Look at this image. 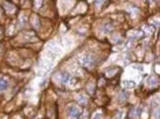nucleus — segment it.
I'll list each match as a JSON object with an SVG mask.
<instances>
[{"instance_id":"nucleus-1","label":"nucleus","mask_w":160,"mask_h":119,"mask_svg":"<svg viewBox=\"0 0 160 119\" xmlns=\"http://www.w3.org/2000/svg\"><path fill=\"white\" fill-rule=\"evenodd\" d=\"M68 115L71 118H77L80 115V110L75 106H70L68 108Z\"/></svg>"},{"instance_id":"nucleus-2","label":"nucleus","mask_w":160,"mask_h":119,"mask_svg":"<svg viewBox=\"0 0 160 119\" xmlns=\"http://www.w3.org/2000/svg\"><path fill=\"white\" fill-rule=\"evenodd\" d=\"M7 87H8V80L0 77V91L6 90Z\"/></svg>"},{"instance_id":"nucleus-3","label":"nucleus","mask_w":160,"mask_h":119,"mask_svg":"<svg viewBox=\"0 0 160 119\" xmlns=\"http://www.w3.org/2000/svg\"><path fill=\"white\" fill-rule=\"evenodd\" d=\"M83 63L85 65H91V63H93V60L91 59V57L88 55V56L85 57V59L83 60Z\"/></svg>"},{"instance_id":"nucleus-4","label":"nucleus","mask_w":160,"mask_h":119,"mask_svg":"<svg viewBox=\"0 0 160 119\" xmlns=\"http://www.w3.org/2000/svg\"><path fill=\"white\" fill-rule=\"evenodd\" d=\"M123 85L125 86V87H129V88H132V87H135V82L134 81H131V80H126V81L123 82Z\"/></svg>"},{"instance_id":"nucleus-5","label":"nucleus","mask_w":160,"mask_h":119,"mask_svg":"<svg viewBox=\"0 0 160 119\" xmlns=\"http://www.w3.org/2000/svg\"><path fill=\"white\" fill-rule=\"evenodd\" d=\"M104 2H105V0H96V6L97 7H99V6H101L102 4L104 3Z\"/></svg>"},{"instance_id":"nucleus-6","label":"nucleus","mask_w":160,"mask_h":119,"mask_svg":"<svg viewBox=\"0 0 160 119\" xmlns=\"http://www.w3.org/2000/svg\"><path fill=\"white\" fill-rule=\"evenodd\" d=\"M93 119H102V114L101 113H96L95 115L93 116Z\"/></svg>"}]
</instances>
